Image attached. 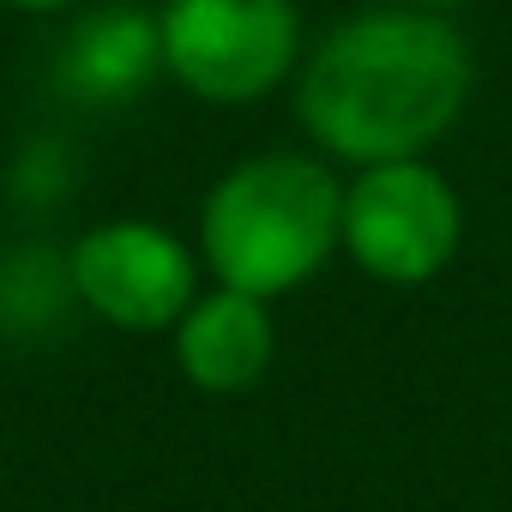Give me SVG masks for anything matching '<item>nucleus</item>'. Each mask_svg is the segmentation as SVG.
Masks as SVG:
<instances>
[{"label":"nucleus","instance_id":"nucleus-6","mask_svg":"<svg viewBox=\"0 0 512 512\" xmlns=\"http://www.w3.org/2000/svg\"><path fill=\"white\" fill-rule=\"evenodd\" d=\"M175 368L193 392L205 398H235L253 392L272 374L278 356V326L266 296H241V290H205L187 302V314L169 326Z\"/></svg>","mask_w":512,"mask_h":512},{"label":"nucleus","instance_id":"nucleus-4","mask_svg":"<svg viewBox=\"0 0 512 512\" xmlns=\"http://www.w3.org/2000/svg\"><path fill=\"white\" fill-rule=\"evenodd\" d=\"M464 241V205L458 187L428 163V157H392L356 169L344 187V217H338V247L368 272L374 284H428L452 266Z\"/></svg>","mask_w":512,"mask_h":512},{"label":"nucleus","instance_id":"nucleus-2","mask_svg":"<svg viewBox=\"0 0 512 512\" xmlns=\"http://www.w3.org/2000/svg\"><path fill=\"white\" fill-rule=\"evenodd\" d=\"M344 181L326 157L260 151L223 169L199 205V266L241 296H290L338 253Z\"/></svg>","mask_w":512,"mask_h":512},{"label":"nucleus","instance_id":"nucleus-5","mask_svg":"<svg viewBox=\"0 0 512 512\" xmlns=\"http://www.w3.org/2000/svg\"><path fill=\"white\" fill-rule=\"evenodd\" d=\"M67 284L115 332H169L199 296V260L175 229L115 217L73 241Z\"/></svg>","mask_w":512,"mask_h":512},{"label":"nucleus","instance_id":"nucleus-3","mask_svg":"<svg viewBox=\"0 0 512 512\" xmlns=\"http://www.w3.org/2000/svg\"><path fill=\"white\" fill-rule=\"evenodd\" d=\"M163 73L211 109L260 103L302 67L296 0H163Z\"/></svg>","mask_w":512,"mask_h":512},{"label":"nucleus","instance_id":"nucleus-8","mask_svg":"<svg viewBox=\"0 0 512 512\" xmlns=\"http://www.w3.org/2000/svg\"><path fill=\"white\" fill-rule=\"evenodd\" d=\"M0 7L31 13V19H49V13H67V7H79V0H0Z\"/></svg>","mask_w":512,"mask_h":512},{"label":"nucleus","instance_id":"nucleus-9","mask_svg":"<svg viewBox=\"0 0 512 512\" xmlns=\"http://www.w3.org/2000/svg\"><path fill=\"white\" fill-rule=\"evenodd\" d=\"M404 7H434V13H446V7H464V0H404Z\"/></svg>","mask_w":512,"mask_h":512},{"label":"nucleus","instance_id":"nucleus-7","mask_svg":"<svg viewBox=\"0 0 512 512\" xmlns=\"http://www.w3.org/2000/svg\"><path fill=\"white\" fill-rule=\"evenodd\" d=\"M163 67L157 49V13H139L133 0L97 7L91 19L73 25V37L61 43V67L55 79L79 97V103H127L139 85H151V73Z\"/></svg>","mask_w":512,"mask_h":512},{"label":"nucleus","instance_id":"nucleus-1","mask_svg":"<svg viewBox=\"0 0 512 512\" xmlns=\"http://www.w3.org/2000/svg\"><path fill=\"white\" fill-rule=\"evenodd\" d=\"M476 91L470 37L434 7H368L332 25L296 67V121L326 163L434 151Z\"/></svg>","mask_w":512,"mask_h":512}]
</instances>
